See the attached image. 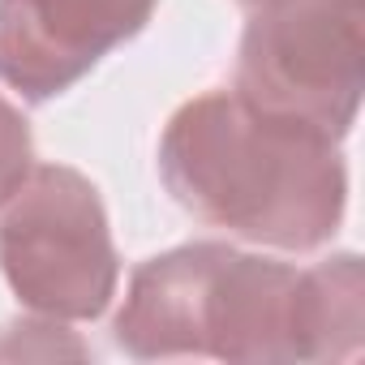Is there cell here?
I'll list each match as a JSON object with an SVG mask.
<instances>
[{"mask_svg":"<svg viewBox=\"0 0 365 365\" xmlns=\"http://www.w3.org/2000/svg\"><path fill=\"white\" fill-rule=\"evenodd\" d=\"M365 86L361 0H258L237 52V95L344 142Z\"/></svg>","mask_w":365,"mask_h":365,"instance_id":"3","label":"cell"},{"mask_svg":"<svg viewBox=\"0 0 365 365\" xmlns=\"http://www.w3.org/2000/svg\"><path fill=\"white\" fill-rule=\"evenodd\" d=\"M159 176L194 220L292 254L327 245L348 207L339 142L237 91L176 108L159 138Z\"/></svg>","mask_w":365,"mask_h":365,"instance_id":"2","label":"cell"},{"mask_svg":"<svg viewBox=\"0 0 365 365\" xmlns=\"http://www.w3.org/2000/svg\"><path fill=\"white\" fill-rule=\"evenodd\" d=\"M241 5H250V9H254V5H258V0H241Z\"/></svg>","mask_w":365,"mask_h":365,"instance_id":"7","label":"cell"},{"mask_svg":"<svg viewBox=\"0 0 365 365\" xmlns=\"http://www.w3.org/2000/svg\"><path fill=\"white\" fill-rule=\"evenodd\" d=\"M159 0H0V82L48 103L129 43Z\"/></svg>","mask_w":365,"mask_h":365,"instance_id":"5","label":"cell"},{"mask_svg":"<svg viewBox=\"0 0 365 365\" xmlns=\"http://www.w3.org/2000/svg\"><path fill=\"white\" fill-rule=\"evenodd\" d=\"M31 159H35L31 120L22 116V108H14L5 95H0V207L22 190V180L35 168Z\"/></svg>","mask_w":365,"mask_h":365,"instance_id":"6","label":"cell"},{"mask_svg":"<svg viewBox=\"0 0 365 365\" xmlns=\"http://www.w3.org/2000/svg\"><path fill=\"white\" fill-rule=\"evenodd\" d=\"M0 220V271L14 297L61 322L99 318L120 279L103 198L78 168H31Z\"/></svg>","mask_w":365,"mask_h":365,"instance_id":"4","label":"cell"},{"mask_svg":"<svg viewBox=\"0 0 365 365\" xmlns=\"http://www.w3.org/2000/svg\"><path fill=\"white\" fill-rule=\"evenodd\" d=\"M112 335L138 361H352L365 348V271L356 254L297 271L194 241L133 271Z\"/></svg>","mask_w":365,"mask_h":365,"instance_id":"1","label":"cell"}]
</instances>
